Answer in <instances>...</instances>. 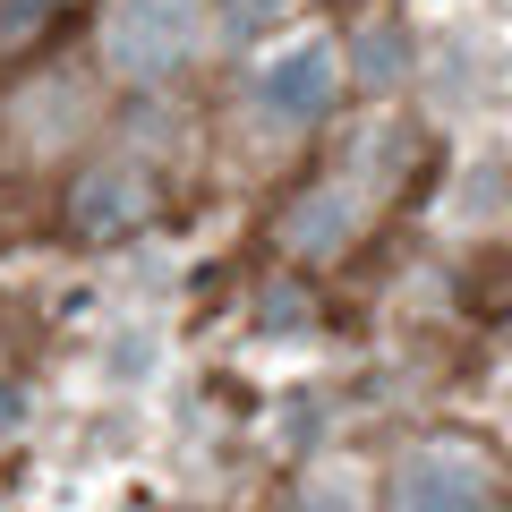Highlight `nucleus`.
Listing matches in <instances>:
<instances>
[{"instance_id": "1", "label": "nucleus", "mask_w": 512, "mask_h": 512, "mask_svg": "<svg viewBox=\"0 0 512 512\" xmlns=\"http://www.w3.org/2000/svg\"><path fill=\"white\" fill-rule=\"evenodd\" d=\"M402 512H478V478L470 470H419L402 487Z\"/></svg>"}]
</instances>
